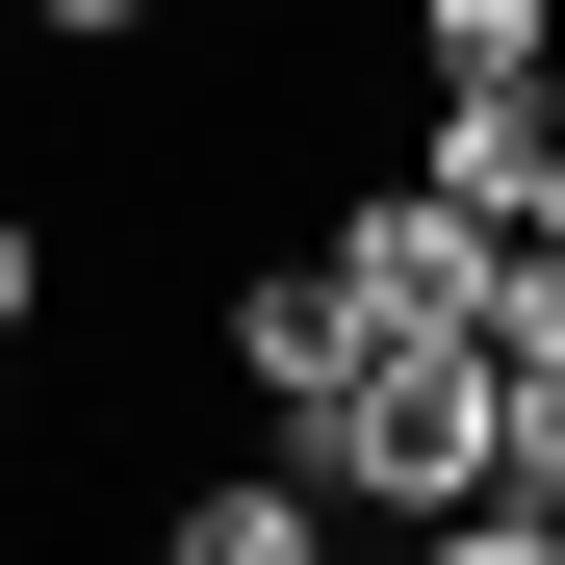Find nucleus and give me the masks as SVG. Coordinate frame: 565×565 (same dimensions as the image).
<instances>
[{
  "label": "nucleus",
  "instance_id": "obj_1",
  "mask_svg": "<svg viewBox=\"0 0 565 565\" xmlns=\"http://www.w3.org/2000/svg\"><path fill=\"white\" fill-rule=\"evenodd\" d=\"M282 462H309L334 514H437V540H462V514H489V334H386Z\"/></svg>",
  "mask_w": 565,
  "mask_h": 565
},
{
  "label": "nucleus",
  "instance_id": "obj_2",
  "mask_svg": "<svg viewBox=\"0 0 565 565\" xmlns=\"http://www.w3.org/2000/svg\"><path fill=\"white\" fill-rule=\"evenodd\" d=\"M309 257L360 282V334H489V257H514V232L462 206V180H386V206H334Z\"/></svg>",
  "mask_w": 565,
  "mask_h": 565
},
{
  "label": "nucleus",
  "instance_id": "obj_3",
  "mask_svg": "<svg viewBox=\"0 0 565 565\" xmlns=\"http://www.w3.org/2000/svg\"><path fill=\"white\" fill-rule=\"evenodd\" d=\"M360 360H386V334H360V282H334V257H257V282H232V386H257L282 437H309Z\"/></svg>",
  "mask_w": 565,
  "mask_h": 565
},
{
  "label": "nucleus",
  "instance_id": "obj_4",
  "mask_svg": "<svg viewBox=\"0 0 565 565\" xmlns=\"http://www.w3.org/2000/svg\"><path fill=\"white\" fill-rule=\"evenodd\" d=\"M154 540H180V565H309L334 489H309V462H232V489H154Z\"/></svg>",
  "mask_w": 565,
  "mask_h": 565
},
{
  "label": "nucleus",
  "instance_id": "obj_5",
  "mask_svg": "<svg viewBox=\"0 0 565 565\" xmlns=\"http://www.w3.org/2000/svg\"><path fill=\"white\" fill-rule=\"evenodd\" d=\"M412 77H565V0H412Z\"/></svg>",
  "mask_w": 565,
  "mask_h": 565
},
{
  "label": "nucleus",
  "instance_id": "obj_6",
  "mask_svg": "<svg viewBox=\"0 0 565 565\" xmlns=\"http://www.w3.org/2000/svg\"><path fill=\"white\" fill-rule=\"evenodd\" d=\"M565 489V360H489V514Z\"/></svg>",
  "mask_w": 565,
  "mask_h": 565
},
{
  "label": "nucleus",
  "instance_id": "obj_7",
  "mask_svg": "<svg viewBox=\"0 0 565 565\" xmlns=\"http://www.w3.org/2000/svg\"><path fill=\"white\" fill-rule=\"evenodd\" d=\"M26 309H52V232H26V206H0V334H26Z\"/></svg>",
  "mask_w": 565,
  "mask_h": 565
},
{
  "label": "nucleus",
  "instance_id": "obj_8",
  "mask_svg": "<svg viewBox=\"0 0 565 565\" xmlns=\"http://www.w3.org/2000/svg\"><path fill=\"white\" fill-rule=\"evenodd\" d=\"M26 26H52V52H129V26H154V0H26Z\"/></svg>",
  "mask_w": 565,
  "mask_h": 565
},
{
  "label": "nucleus",
  "instance_id": "obj_9",
  "mask_svg": "<svg viewBox=\"0 0 565 565\" xmlns=\"http://www.w3.org/2000/svg\"><path fill=\"white\" fill-rule=\"evenodd\" d=\"M514 540H565V489H540V514H514Z\"/></svg>",
  "mask_w": 565,
  "mask_h": 565
}]
</instances>
